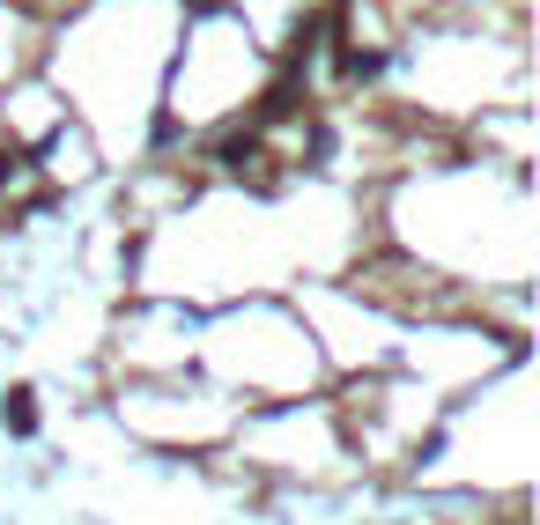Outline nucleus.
I'll return each mask as SVG.
<instances>
[{"label":"nucleus","instance_id":"obj_1","mask_svg":"<svg viewBox=\"0 0 540 525\" xmlns=\"http://www.w3.org/2000/svg\"><path fill=\"white\" fill-rule=\"evenodd\" d=\"M0 422H8L15 437H30V429H37V407H30V385H15V392H8V407H0Z\"/></svg>","mask_w":540,"mask_h":525}]
</instances>
